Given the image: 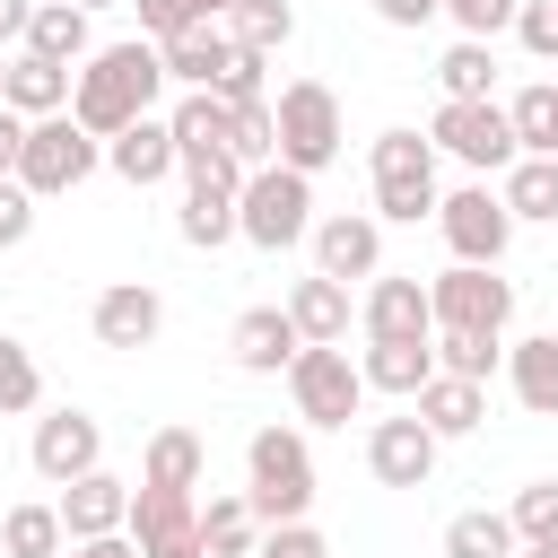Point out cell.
<instances>
[{
	"mask_svg": "<svg viewBox=\"0 0 558 558\" xmlns=\"http://www.w3.org/2000/svg\"><path fill=\"white\" fill-rule=\"evenodd\" d=\"M26 462H35V480H44V488H70L78 471H96V462H105V427H96L87 410H52V418H35Z\"/></svg>",
	"mask_w": 558,
	"mask_h": 558,
	"instance_id": "4fadbf2b",
	"label": "cell"
},
{
	"mask_svg": "<svg viewBox=\"0 0 558 558\" xmlns=\"http://www.w3.org/2000/svg\"><path fill=\"white\" fill-rule=\"evenodd\" d=\"M506 384L532 418H558V331H532V340H506Z\"/></svg>",
	"mask_w": 558,
	"mask_h": 558,
	"instance_id": "d4e9b609",
	"label": "cell"
},
{
	"mask_svg": "<svg viewBox=\"0 0 558 558\" xmlns=\"http://www.w3.org/2000/svg\"><path fill=\"white\" fill-rule=\"evenodd\" d=\"M436 331H506L514 323V279H497V262H453L427 279Z\"/></svg>",
	"mask_w": 558,
	"mask_h": 558,
	"instance_id": "30bf717a",
	"label": "cell"
},
{
	"mask_svg": "<svg viewBox=\"0 0 558 558\" xmlns=\"http://www.w3.org/2000/svg\"><path fill=\"white\" fill-rule=\"evenodd\" d=\"M166 122H174V148H183V166L235 157V105H227L218 87H183V105H174Z\"/></svg>",
	"mask_w": 558,
	"mask_h": 558,
	"instance_id": "d6986e66",
	"label": "cell"
},
{
	"mask_svg": "<svg viewBox=\"0 0 558 558\" xmlns=\"http://www.w3.org/2000/svg\"><path fill=\"white\" fill-rule=\"evenodd\" d=\"M279 384H288V401H296L305 427H349V418L366 410V375H357V357H349L340 340H305Z\"/></svg>",
	"mask_w": 558,
	"mask_h": 558,
	"instance_id": "52a82bcc",
	"label": "cell"
},
{
	"mask_svg": "<svg viewBox=\"0 0 558 558\" xmlns=\"http://www.w3.org/2000/svg\"><path fill=\"white\" fill-rule=\"evenodd\" d=\"M523 541H514V523L497 514V506H462L453 523H445V558H514Z\"/></svg>",
	"mask_w": 558,
	"mask_h": 558,
	"instance_id": "d6a6232c",
	"label": "cell"
},
{
	"mask_svg": "<svg viewBox=\"0 0 558 558\" xmlns=\"http://www.w3.org/2000/svg\"><path fill=\"white\" fill-rule=\"evenodd\" d=\"M253 549H262L253 497L244 488H209V506H201V558H253Z\"/></svg>",
	"mask_w": 558,
	"mask_h": 558,
	"instance_id": "4316f807",
	"label": "cell"
},
{
	"mask_svg": "<svg viewBox=\"0 0 558 558\" xmlns=\"http://www.w3.org/2000/svg\"><path fill=\"white\" fill-rule=\"evenodd\" d=\"M17 148H26V113L0 105V174H17Z\"/></svg>",
	"mask_w": 558,
	"mask_h": 558,
	"instance_id": "c3c4849f",
	"label": "cell"
},
{
	"mask_svg": "<svg viewBox=\"0 0 558 558\" xmlns=\"http://www.w3.org/2000/svg\"><path fill=\"white\" fill-rule=\"evenodd\" d=\"M26 235H35V192L17 174H0V253H17Z\"/></svg>",
	"mask_w": 558,
	"mask_h": 558,
	"instance_id": "7bdbcfd3",
	"label": "cell"
},
{
	"mask_svg": "<svg viewBox=\"0 0 558 558\" xmlns=\"http://www.w3.org/2000/svg\"><path fill=\"white\" fill-rule=\"evenodd\" d=\"M244 497H253L262 532L314 514V453H305V427H253V436H244Z\"/></svg>",
	"mask_w": 558,
	"mask_h": 558,
	"instance_id": "7a4b0ae2",
	"label": "cell"
},
{
	"mask_svg": "<svg viewBox=\"0 0 558 558\" xmlns=\"http://www.w3.org/2000/svg\"><path fill=\"white\" fill-rule=\"evenodd\" d=\"M131 9H140V35H157V44L183 35V26H201V0H131Z\"/></svg>",
	"mask_w": 558,
	"mask_h": 558,
	"instance_id": "bcb514c9",
	"label": "cell"
},
{
	"mask_svg": "<svg viewBox=\"0 0 558 558\" xmlns=\"http://www.w3.org/2000/svg\"><path fill=\"white\" fill-rule=\"evenodd\" d=\"M70 87H78V70L70 61H44V52H9V87H0V105H17L26 122H44V113H70Z\"/></svg>",
	"mask_w": 558,
	"mask_h": 558,
	"instance_id": "44dd1931",
	"label": "cell"
},
{
	"mask_svg": "<svg viewBox=\"0 0 558 558\" xmlns=\"http://www.w3.org/2000/svg\"><path fill=\"white\" fill-rule=\"evenodd\" d=\"M314 270L323 279H375L384 270V218L375 209H331V218H314Z\"/></svg>",
	"mask_w": 558,
	"mask_h": 558,
	"instance_id": "5bb4252c",
	"label": "cell"
},
{
	"mask_svg": "<svg viewBox=\"0 0 558 558\" xmlns=\"http://www.w3.org/2000/svg\"><path fill=\"white\" fill-rule=\"evenodd\" d=\"M436 366H445V375L488 384V375L506 366V331H436Z\"/></svg>",
	"mask_w": 558,
	"mask_h": 558,
	"instance_id": "d590c367",
	"label": "cell"
},
{
	"mask_svg": "<svg viewBox=\"0 0 558 558\" xmlns=\"http://www.w3.org/2000/svg\"><path fill=\"white\" fill-rule=\"evenodd\" d=\"M235 157H244V166H270V157H279V113H270V96H262V105H235Z\"/></svg>",
	"mask_w": 558,
	"mask_h": 558,
	"instance_id": "ab89813d",
	"label": "cell"
},
{
	"mask_svg": "<svg viewBox=\"0 0 558 558\" xmlns=\"http://www.w3.org/2000/svg\"><path fill=\"white\" fill-rule=\"evenodd\" d=\"M235 227H244V244L253 253H288V244H305L314 235V174H296V166H253L244 174V192H235Z\"/></svg>",
	"mask_w": 558,
	"mask_h": 558,
	"instance_id": "277c9868",
	"label": "cell"
},
{
	"mask_svg": "<svg viewBox=\"0 0 558 558\" xmlns=\"http://www.w3.org/2000/svg\"><path fill=\"white\" fill-rule=\"evenodd\" d=\"M296 349H305V331H296V314H288V305H244V314H235V331H227L235 375H288V366H296Z\"/></svg>",
	"mask_w": 558,
	"mask_h": 558,
	"instance_id": "e0dca14e",
	"label": "cell"
},
{
	"mask_svg": "<svg viewBox=\"0 0 558 558\" xmlns=\"http://www.w3.org/2000/svg\"><path fill=\"white\" fill-rule=\"evenodd\" d=\"M87 331H96V349H148V340L166 331V296H157L148 279H113V288L87 305Z\"/></svg>",
	"mask_w": 558,
	"mask_h": 558,
	"instance_id": "2e32d148",
	"label": "cell"
},
{
	"mask_svg": "<svg viewBox=\"0 0 558 558\" xmlns=\"http://www.w3.org/2000/svg\"><path fill=\"white\" fill-rule=\"evenodd\" d=\"M227 9H235V0H201V17H227Z\"/></svg>",
	"mask_w": 558,
	"mask_h": 558,
	"instance_id": "f5cc1de1",
	"label": "cell"
},
{
	"mask_svg": "<svg viewBox=\"0 0 558 558\" xmlns=\"http://www.w3.org/2000/svg\"><path fill=\"white\" fill-rule=\"evenodd\" d=\"M514 44H523L532 61H558V0H523V9H514Z\"/></svg>",
	"mask_w": 558,
	"mask_h": 558,
	"instance_id": "60d3db41",
	"label": "cell"
},
{
	"mask_svg": "<svg viewBox=\"0 0 558 558\" xmlns=\"http://www.w3.org/2000/svg\"><path fill=\"white\" fill-rule=\"evenodd\" d=\"M262 70H270V52H244V44H235V61L218 70V96H227V105H262Z\"/></svg>",
	"mask_w": 558,
	"mask_h": 558,
	"instance_id": "ee69618b",
	"label": "cell"
},
{
	"mask_svg": "<svg viewBox=\"0 0 558 558\" xmlns=\"http://www.w3.org/2000/svg\"><path fill=\"white\" fill-rule=\"evenodd\" d=\"M105 166L131 183V192H148V183H166V174H183V148H174V122L166 113H140L131 131H113L105 140Z\"/></svg>",
	"mask_w": 558,
	"mask_h": 558,
	"instance_id": "ac0fdd59",
	"label": "cell"
},
{
	"mask_svg": "<svg viewBox=\"0 0 558 558\" xmlns=\"http://www.w3.org/2000/svg\"><path fill=\"white\" fill-rule=\"evenodd\" d=\"M253 558H331V541H323V532H314V523H270V532H262V549H253Z\"/></svg>",
	"mask_w": 558,
	"mask_h": 558,
	"instance_id": "f6af8a7d",
	"label": "cell"
},
{
	"mask_svg": "<svg viewBox=\"0 0 558 558\" xmlns=\"http://www.w3.org/2000/svg\"><path fill=\"white\" fill-rule=\"evenodd\" d=\"M549 157H558V131H549Z\"/></svg>",
	"mask_w": 558,
	"mask_h": 558,
	"instance_id": "11a10c76",
	"label": "cell"
},
{
	"mask_svg": "<svg viewBox=\"0 0 558 558\" xmlns=\"http://www.w3.org/2000/svg\"><path fill=\"white\" fill-rule=\"evenodd\" d=\"M35 401H44V366L17 331H0V418H26Z\"/></svg>",
	"mask_w": 558,
	"mask_h": 558,
	"instance_id": "74e56055",
	"label": "cell"
},
{
	"mask_svg": "<svg viewBox=\"0 0 558 558\" xmlns=\"http://www.w3.org/2000/svg\"><path fill=\"white\" fill-rule=\"evenodd\" d=\"M514 558H558V541H523V549H514Z\"/></svg>",
	"mask_w": 558,
	"mask_h": 558,
	"instance_id": "816d5d0a",
	"label": "cell"
},
{
	"mask_svg": "<svg viewBox=\"0 0 558 558\" xmlns=\"http://www.w3.org/2000/svg\"><path fill=\"white\" fill-rule=\"evenodd\" d=\"M174 235H183L192 253H218V244H235V235H244V227H235V192H218V183H183Z\"/></svg>",
	"mask_w": 558,
	"mask_h": 558,
	"instance_id": "f1b7e54d",
	"label": "cell"
},
{
	"mask_svg": "<svg viewBox=\"0 0 558 558\" xmlns=\"http://www.w3.org/2000/svg\"><path fill=\"white\" fill-rule=\"evenodd\" d=\"M61 558H140V541L131 532H105V541H70Z\"/></svg>",
	"mask_w": 558,
	"mask_h": 558,
	"instance_id": "681fc988",
	"label": "cell"
},
{
	"mask_svg": "<svg viewBox=\"0 0 558 558\" xmlns=\"http://www.w3.org/2000/svg\"><path fill=\"white\" fill-rule=\"evenodd\" d=\"M131 541H140V558H201V497L192 488H131V523H122Z\"/></svg>",
	"mask_w": 558,
	"mask_h": 558,
	"instance_id": "8fae6325",
	"label": "cell"
},
{
	"mask_svg": "<svg viewBox=\"0 0 558 558\" xmlns=\"http://www.w3.org/2000/svg\"><path fill=\"white\" fill-rule=\"evenodd\" d=\"M227 35H235L244 52H288V44H296V9H288V0H235V9H227Z\"/></svg>",
	"mask_w": 558,
	"mask_h": 558,
	"instance_id": "836d02e7",
	"label": "cell"
},
{
	"mask_svg": "<svg viewBox=\"0 0 558 558\" xmlns=\"http://www.w3.org/2000/svg\"><path fill=\"white\" fill-rule=\"evenodd\" d=\"M61 523H70V541H105V532H122V523H131V480H113L105 462L78 471V480L61 488Z\"/></svg>",
	"mask_w": 558,
	"mask_h": 558,
	"instance_id": "ffe728a7",
	"label": "cell"
},
{
	"mask_svg": "<svg viewBox=\"0 0 558 558\" xmlns=\"http://www.w3.org/2000/svg\"><path fill=\"white\" fill-rule=\"evenodd\" d=\"M514 9H523V0H445V17H453L462 35H480V44H497V35L514 26Z\"/></svg>",
	"mask_w": 558,
	"mask_h": 558,
	"instance_id": "b9f144b4",
	"label": "cell"
},
{
	"mask_svg": "<svg viewBox=\"0 0 558 558\" xmlns=\"http://www.w3.org/2000/svg\"><path fill=\"white\" fill-rule=\"evenodd\" d=\"M166 87H174V78H166V44H157V35H122V44H96V52L78 61L70 113H78L96 140H113V131H131L140 113H157Z\"/></svg>",
	"mask_w": 558,
	"mask_h": 558,
	"instance_id": "6da1fadb",
	"label": "cell"
},
{
	"mask_svg": "<svg viewBox=\"0 0 558 558\" xmlns=\"http://www.w3.org/2000/svg\"><path fill=\"white\" fill-rule=\"evenodd\" d=\"M427 140H436L453 166H471V174H506V166L523 157L514 113H506L497 96H445V105H436V122H427Z\"/></svg>",
	"mask_w": 558,
	"mask_h": 558,
	"instance_id": "8992f818",
	"label": "cell"
},
{
	"mask_svg": "<svg viewBox=\"0 0 558 558\" xmlns=\"http://www.w3.org/2000/svg\"><path fill=\"white\" fill-rule=\"evenodd\" d=\"M366 9H375L392 35H418V26H436V17H445V0H366Z\"/></svg>",
	"mask_w": 558,
	"mask_h": 558,
	"instance_id": "7dc6e473",
	"label": "cell"
},
{
	"mask_svg": "<svg viewBox=\"0 0 558 558\" xmlns=\"http://www.w3.org/2000/svg\"><path fill=\"white\" fill-rule=\"evenodd\" d=\"M366 174H375V218H384V227H418V218H436V201H445V183H436V140H418V131H375Z\"/></svg>",
	"mask_w": 558,
	"mask_h": 558,
	"instance_id": "3957f363",
	"label": "cell"
},
{
	"mask_svg": "<svg viewBox=\"0 0 558 558\" xmlns=\"http://www.w3.org/2000/svg\"><path fill=\"white\" fill-rule=\"evenodd\" d=\"M26 17H35V0H0V44H26Z\"/></svg>",
	"mask_w": 558,
	"mask_h": 558,
	"instance_id": "f907efd6",
	"label": "cell"
},
{
	"mask_svg": "<svg viewBox=\"0 0 558 558\" xmlns=\"http://www.w3.org/2000/svg\"><path fill=\"white\" fill-rule=\"evenodd\" d=\"M366 392H392V401H418V384L436 375V340H366L357 357Z\"/></svg>",
	"mask_w": 558,
	"mask_h": 558,
	"instance_id": "603a6c76",
	"label": "cell"
},
{
	"mask_svg": "<svg viewBox=\"0 0 558 558\" xmlns=\"http://www.w3.org/2000/svg\"><path fill=\"white\" fill-rule=\"evenodd\" d=\"M506 113H514V140H523V157H549V131H558V78H532V87H514V96H506Z\"/></svg>",
	"mask_w": 558,
	"mask_h": 558,
	"instance_id": "8d00e7d4",
	"label": "cell"
},
{
	"mask_svg": "<svg viewBox=\"0 0 558 558\" xmlns=\"http://www.w3.org/2000/svg\"><path fill=\"white\" fill-rule=\"evenodd\" d=\"M436 87H445V96H497V44L462 35V44L436 61Z\"/></svg>",
	"mask_w": 558,
	"mask_h": 558,
	"instance_id": "e575fe53",
	"label": "cell"
},
{
	"mask_svg": "<svg viewBox=\"0 0 558 558\" xmlns=\"http://www.w3.org/2000/svg\"><path fill=\"white\" fill-rule=\"evenodd\" d=\"M497 192H506L514 227H523V218H532V227H558V157H514V166L497 174Z\"/></svg>",
	"mask_w": 558,
	"mask_h": 558,
	"instance_id": "1f68e13d",
	"label": "cell"
},
{
	"mask_svg": "<svg viewBox=\"0 0 558 558\" xmlns=\"http://www.w3.org/2000/svg\"><path fill=\"white\" fill-rule=\"evenodd\" d=\"M436 453H445V436H436L418 410L366 427V471H375L384 488H427V480H436Z\"/></svg>",
	"mask_w": 558,
	"mask_h": 558,
	"instance_id": "7c38bea8",
	"label": "cell"
},
{
	"mask_svg": "<svg viewBox=\"0 0 558 558\" xmlns=\"http://www.w3.org/2000/svg\"><path fill=\"white\" fill-rule=\"evenodd\" d=\"M0 87H9V61H0Z\"/></svg>",
	"mask_w": 558,
	"mask_h": 558,
	"instance_id": "9f6ffc18",
	"label": "cell"
},
{
	"mask_svg": "<svg viewBox=\"0 0 558 558\" xmlns=\"http://www.w3.org/2000/svg\"><path fill=\"white\" fill-rule=\"evenodd\" d=\"M506 523H514V541H558V480H532V488H514Z\"/></svg>",
	"mask_w": 558,
	"mask_h": 558,
	"instance_id": "f35d334b",
	"label": "cell"
},
{
	"mask_svg": "<svg viewBox=\"0 0 558 558\" xmlns=\"http://www.w3.org/2000/svg\"><path fill=\"white\" fill-rule=\"evenodd\" d=\"M96 166H105V140H96L78 113H44V122H26V148H17V183H26L35 201H61V192H78Z\"/></svg>",
	"mask_w": 558,
	"mask_h": 558,
	"instance_id": "5b68a950",
	"label": "cell"
},
{
	"mask_svg": "<svg viewBox=\"0 0 558 558\" xmlns=\"http://www.w3.org/2000/svg\"><path fill=\"white\" fill-rule=\"evenodd\" d=\"M288 314H296V331H305V340H349V279L305 270V279L288 288Z\"/></svg>",
	"mask_w": 558,
	"mask_h": 558,
	"instance_id": "f546056e",
	"label": "cell"
},
{
	"mask_svg": "<svg viewBox=\"0 0 558 558\" xmlns=\"http://www.w3.org/2000/svg\"><path fill=\"white\" fill-rule=\"evenodd\" d=\"M70 549V523H61V497H26L0 514V558H61Z\"/></svg>",
	"mask_w": 558,
	"mask_h": 558,
	"instance_id": "83f0119b",
	"label": "cell"
},
{
	"mask_svg": "<svg viewBox=\"0 0 558 558\" xmlns=\"http://www.w3.org/2000/svg\"><path fill=\"white\" fill-rule=\"evenodd\" d=\"M78 9H113V0H78Z\"/></svg>",
	"mask_w": 558,
	"mask_h": 558,
	"instance_id": "db71d44e",
	"label": "cell"
},
{
	"mask_svg": "<svg viewBox=\"0 0 558 558\" xmlns=\"http://www.w3.org/2000/svg\"><path fill=\"white\" fill-rule=\"evenodd\" d=\"M436 227H445L453 262H506V244H514V209H506V192H497L488 174L453 183V192L436 201Z\"/></svg>",
	"mask_w": 558,
	"mask_h": 558,
	"instance_id": "9c48e42d",
	"label": "cell"
},
{
	"mask_svg": "<svg viewBox=\"0 0 558 558\" xmlns=\"http://www.w3.org/2000/svg\"><path fill=\"white\" fill-rule=\"evenodd\" d=\"M270 113H279V166H296V174H323L340 157V140H349L340 131V96L323 78H288Z\"/></svg>",
	"mask_w": 558,
	"mask_h": 558,
	"instance_id": "ba28073f",
	"label": "cell"
},
{
	"mask_svg": "<svg viewBox=\"0 0 558 558\" xmlns=\"http://www.w3.org/2000/svg\"><path fill=\"white\" fill-rule=\"evenodd\" d=\"M201 471H209V445L192 427H157L148 453H140V480L148 488H201Z\"/></svg>",
	"mask_w": 558,
	"mask_h": 558,
	"instance_id": "4dcf8cb0",
	"label": "cell"
},
{
	"mask_svg": "<svg viewBox=\"0 0 558 558\" xmlns=\"http://www.w3.org/2000/svg\"><path fill=\"white\" fill-rule=\"evenodd\" d=\"M227 61H235L227 17H201V26L166 35V78H174V87H218V70H227Z\"/></svg>",
	"mask_w": 558,
	"mask_h": 558,
	"instance_id": "7402d4cb",
	"label": "cell"
},
{
	"mask_svg": "<svg viewBox=\"0 0 558 558\" xmlns=\"http://www.w3.org/2000/svg\"><path fill=\"white\" fill-rule=\"evenodd\" d=\"M357 323H366V340H436V305H427V288L401 279V270H375V279H366Z\"/></svg>",
	"mask_w": 558,
	"mask_h": 558,
	"instance_id": "9a60e30c",
	"label": "cell"
},
{
	"mask_svg": "<svg viewBox=\"0 0 558 558\" xmlns=\"http://www.w3.org/2000/svg\"><path fill=\"white\" fill-rule=\"evenodd\" d=\"M96 9H78V0H35V17H26V52H44V61H87L96 52V26H87Z\"/></svg>",
	"mask_w": 558,
	"mask_h": 558,
	"instance_id": "484cf974",
	"label": "cell"
},
{
	"mask_svg": "<svg viewBox=\"0 0 558 558\" xmlns=\"http://www.w3.org/2000/svg\"><path fill=\"white\" fill-rule=\"evenodd\" d=\"M410 410L453 445V436H471V427L488 418V384H471V375H445V366H436V375L418 384V401H410Z\"/></svg>",
	"mask_w": 558,
	"mask_h": 558,
	"instance_id": "cb8c5ba5",
	"label": "cell"
}]
</instances>
